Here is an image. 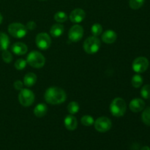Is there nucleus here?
Instances as JSON below:
<instances>
[{"instance_id": "1", "label": "nucleus", "mask_w": 150, "mask_h": 150, "mask_svg": "<svg viewBox=\"0 0 150 150\" xmlns=\"http://www.w3.org/2000/svg\"><path fill=\"white\" fill-rule=\"evenodd\" d=\"M45 100L51 105H59L67 99L64 90L57 86H51L46 89L44 94Z\"/></svg>"}, {"instance_id": "2", "label": "nucleus", "mask_w": 150, "mask_h": 150, "mask_svg": "<svg viewBox=\"0 0 150 150\" xmlns=\"http://www.w3.org/2000/svg\"><path fill=\"white\" fill-rule=\"evenodd\" d=\"M127 110L126 103L122 98H116L110 105V111L114 117H121L125 115Z\"/></svg>"}, {"instance_id": "3", "label": "nucleus", "mask_w": 150, "mask_h": 150, "mask_svg": "<svg viewBox=\"0 0 150 150\" xmlns=\"http://www.w3.org/2000/svg\"><path fill=\"white\" fill-rule=\"evenodd\" d=\"M26 62L32 67L39 69L45 65V59L40 52L38 51H32L28 54Z\"/></svg>"}, {"instance_id": "4", "label": "nucleus", "mask_w": 150, "mask_h": 150, "mask_svg": "<svg viewBox=\"0 0 150 150\" xmlns=\"http://www.w3.org/2000/svg\"><path fill=\"white\" fill-rule=\"evenodd\" d=\"M100 45V40L98 39V37L91 36L83 42V47L85 52L89 54H94L99 51Z\"/></svg>"}, {"instance_id": "5", "label": "nucleus", "mask_w": 150, "mask_h": 150, "mask_svg": "<svg viewBox=\"0 0 150 150\" xmlns=\"http://www.w3.org/2000/svg\"><path fill=\"white\" fill-rule=\"evenodd\" d=\"M8 32L11 36L16 38H23L27 34L26 26L21 23H12L8 26Z\"/></svg>"}, {"instance_id": "6", "label": "nucleus", "mask_w": 150, "mask_h": 150, "mask_svg": "<svg viewBox=\"0 0 150 150\" xmlns=\"http://www.w3.org/2000/svg\"><path fill=\"white\" fill-rule=\"evenodd\" d=\"M18 100L23 106H30L35 101V95L30 89H22L18 95Z\"/></svg>"}, {"instance_id": "7", "label": "nucleus", "mask_w": 150, "mask_h": 150, "mask_svg": "<svg viewBox=\"0 0 150 150\" xmlns=\"http://www.w3.org/2000/svg\"><path fill=\"white\" fill-rule=\"evenodd\" d=\"M149 65V60L144 57H137L133 62L132 68L136 73H144L148 69Z\"/></svg>"}, {"instance_id": "8", "label": "nucleus", "mask_w": 150, "mask_h": 150, "mask_svg": "<svg viewBox=\"0 0 150 150\" xmlns=\"http://www.w3.org/2000/svg\"><path fill=\"white\" fill-rule=\"evenodd\" d=\"M97 131L100 133H105L111 128L112 123L111 120L106 117H100L94 122Z\"/></svg>"}, {"instance_id": "9", "label": "nucleus", "mask_w": 150, "mask_h": 150, "mask_svg": "<svg viewBox=\"0 0 150 150\" xmlns=\"http://www.w3.org/2000/svg\"><path fill=\"white\" fill-rule=\"evenodd\" d=\"M35 42L41 50H47L50 48L51 45V40L49 35L45 32H41L36 36Z\"/></svg>"}, {"instance_id": "10", "label": "nucleus", "mask_w": 150, "mask_h": 150, "mask_svg": "<svg viewBox=\"0 0 150 150\" xmlns=\"http://www.w3.org/2000/svg\"><path fill=\"white\" fill-rule=\"evenodd\" d=\"M83 36V29L79 24H75L70 29L68 38L72 42H79Z\"/></svg>"}, {"instance_id": "11", "label": "nucleus", "mask_w": 150, "mask_h": 150, "mask_svg": "<svg viewBox=\"0 0 150 150\" xmlns=\"http://www.w3.org/2000/svg\"><path fill=\"white\" fill-rule=\"evenodd\" d=\"M70 20L71 22L75 23H79L83 21L86 18V13L83 9L81 8H76L73 10V11L70 13Z\"/></svg>"}, {"instance_id": "12", "label": "nucleus", "mask_w": 150, "mask_h": 150, "mask_svg": "<svg viewBox=\"0 0 150 150\" xmlns=\"http://www.w3.org/2000/svg\"><path fill=\"white\" fill-rule=\"evenodd\" d=\"M129 108L133 112L138 113L143 111L145 108V103L141 98H134L130 101L129 104Z\"/></svg>"}, {"instance_id": "13", "label": "nucleus", "mask_w": 150, "mask_h": 150, "mask_svg": "<svg viewBox=\"0 0 150 150\" xmlns=\"http://www.w3.org/2000/svg\"><path fill=\"white\" fill-rule=\"evenodd\" d=\"M11 50L15 54L18 56L24 55L27 53L28 48L26 45L23 42H15L11 47Z\"/></svg>"}, {"instance_id": "14", "label": "nucleus", "mask_w": 150, "mask_h": 150, "mask_svg": "<svg viewBox=\"0 0 150 150\" xmlns=\"http://www.w3.org/2000/svg\"><path fill=\"white\" fill-rule=\"evenodd\" d=\"M64 124L68 130H74L77 128L78 122L76 117L72 114L67 115L64 120Z\"/></svg>"}, {"instance_id": "15", "label": "nucleus", "mask_w": 150, "mask_h": 150, "mask_svg": "<svg viewBox=\"0 0 150 150\" xmlns=\"http://www.w3.org/2000/svg\"><path fill=\"white\" fill-rule=\"evenodd\" d=\"M117 35L114 31L107 30L102 35V40L105 43L111 44L114 43L117 40Z\"/></svg>"}, {"instance_id": "16", "label": "nucleus", "mask_w": 150, "mask_h": 150, "mask_svg": "<svg viewBox=\"0 0 150 150\" xmlns=\"http://www.w3.org/2000/svg\"><path fill=\"white\" fill-rule=\"evenodd\" d=\"M37 76L33 73H28L27 74L25 75L23 78V84L26 87H32V86L35 84L37 81Z\"/></svg>"}, {"instance_id": "17", "label": "nucleus", "mask_w": 150, "mask_h": 150, "mask_svg": "<svg viewBox=\"0 0 150 150\" xmlns=\"http://www.w3.org/2000/svg\"><path fill=\"white\" fill-rule=\"evenodd\" d=\"M63 32H64V26L59 23L54 24L50 29V34L54 38H59L62 35Z\"/></svg>"}, {"instance_id": "18", "label": "nucleus", "mask_w": 150, "mask_h": 150, "mask_svg": "<svg viewBox=\"0 0 150 150\" xmlns=\"http://www.w3.org/2000/svg\"><path fill=\"white\" fill-rule=\"evenodd\" d=\"M48 107L45 103H39L34 108V114L37 117H42L47 114Z\"/></svg>"}, {"instance_id": "19", "label": "nucleus", "mask_w": 150, "mask_h": 150, "mask_svg": "<svg viewBox=\"0 0 150 150\" xmlns=\"http://www.w3.org/2000/svg\"><path fill=\"white\" fill-rule=\"evenodd\" d=\"M10 45L9 37L4 32H0V51L7 50Z\"/></svg>"}, {"instance_id": "20", "label": "nucleus", "mask_w": 150, "mask_h": 150, "mask_svg": "<svg viewBox=\"0 0 150 150\" xmlns=\"http://www.w3.org/2000/svg\"><path fill=\"white\" fill-rule=\"evenodd\" d=\"M131 83L133 85V87L135 88H139L142 86V83H143V78L141 75L138 74L134 75L132 78L131 80Z\"/></svg>"}, {"instance_id": "21", "label": "nucleus", "mask_w": 150, "mask_h": 150, "mask_svg": "<svg viewBox=\"0 0 150 150\" xmlns=\"http://www.w3.org/2000/svg\"><path fill=\"white\" fill-rule=\"evenodd\" d=\"M68 18V16L64 12L62 11H59L57 13H56V14L54 15V20L57 22V23H64Z\"/></svg>"}, {"instance_id": "22", "label": "nucleus", "mask_w": 150, "mask_h": 150, "mask_svg": "<svg viewBox=\"0 0 150 150\" xmlns=\"http://www.w3.org/2000/svg\"><path fill=\"white\" fill-rule=\"evenodd\" d=\"M79 108H80V106H79V103L77 102H75V101L70 102L67 105V111L72 115L77 114L79 111Z\"/></svg>"}, {"instance_id": "23", "label": "nucleus", "mask_w": 150, "mask_h": 150, "mask_svg": "<svg viewBox=\"0 0 150 150\" xmlns=\"http://www.w3.org/2000/svg\"><path fill=\"white\" fill-rule=\"evenodd\" d=\"M91 32L93 36L98 37L103 33V26L100 23H94L91 27Z\"/></svg>"}, {"instance_id": "24", "label": "nucleus", "mask_w": 150, "mask_h": 150, "mask_svg": "<svg viewBox=\"0 0 150 150\" xmlns=\"http://www.w3.org/2000/svg\"><path fill=\"white\" fill-rule=\"evenodd\" d=\"M145 0H129V5L133 10H139L144 4Z\"/></svg>"}, {"instance_id": "25", "label": "nucleus", "mask_w": 150, "mask_h": 150, "mask_svg": "<svg viewBox=\"0 0 150 150\" xmlns=\"http://www.w3.org/2000/svg\"><path fill=\"white\" fill-rule=\"evenodd\" d=\"M81 122L83 125L89 127V126L92 125L94 124L95 120H94L93 117H91L90 115H84L81 119Z\"/></svg>"}, {"instance_id": "26", "label": "nucleus", "mask_w": 150, "mask_h": 150, "mask_svg": "<svg viewBox=\"0 0 150 150\" xmlns=\"http://www.w3.org/2000/svg\"><path fill=\"white\" fill-rule=\"evenodd\" d=\"M142 119L145 125L150 126V107H148L146 109L144 110L142 115Z\"/></svg>"}, {"instance_id": "27", "label": "nucleus", "mask_w": 150, "mask_h": 150, "mask_svg": "<svg viewBox=\"0 0 150 150\" xmlns=\"http://www.w3.org/2000/svg\"><path fill=\"white\" fill-rule=\"evenodd\" d=\"M26 64H27L26 60L23 59H18L16 60V62H15L14 66L15 67H16V70H22L26 67Z\"/></svg>"}, {"instance_id": "28", "label": "nucleus", "mask_w": 150, "mask_h": 150, "mask_svg": "<svg viewBox=\"0 0 150 150\" xmlns=\"http://www.w3.org/2000/svg\"><path fill=\"white\" fill-rule=\"evenodd\" d=\"M141 95L144 99L150 98V85H144L141 89Z\"/></svg>"}, {"instance_id": "29", "label": "nucleus", "mask_w": 150, "mask_h": 150, "mask_svg": "<svg viewBox=\"0 0 150 150\" xmlns=\"http://www.w3.org/2000/svg\"><path fill=\"white\" fill-rule=\"evenodd\" d=\"M1 57H2L3 61L5 63H9L13 61V55H12L10 51H8L7 50L2 51V54H1Z\"/></svg>"}, {"instance_id": "30", "label": "nucleus", "mask_w": 150, "mask_h": 150, "mask_svg": "<svg viewBox=\"0 0 150 150\" xmlns=\"http://www.w3.org/2000/svg\"><path fill=\"white\" fill-rule=\"evenodd\" d=\"M13 86H14V88L16 90L21 91L22 89H23V83H22V81H21L20 80L16 81L13 83Z\"/></svg>"}, {"instance_id": "31", "label": "nucleus", "mask_w": 150, "mask_h": 150, "mask_svg": "<svg viewBox=\"0 0 150 150\" xmlns=\"http://www.w3.org/2000/svg\"><path fill=\"white\" fill-rule=\"evenodd\" d=\"M26 27L27 29V30H34V29H36L37 24L35 21H29L26 25Z\"/></svg>"}, {"instance_id": "32", "label": "nucleus", "mask_w": 150, "mask_h": 150, "mask_svg": "<svg viewBox=\"0 0 150 150\" xmlns=\"http://www.w3.org/2000/svg\"><path fill=\"white\" fill-rule=\"evenodd\" d=\"M141 150H150V148L149 147V146H144V147H142Z\"/></svg>"}, {"instance_id": "33", "label": "nucleus", "mask_w": 150, "mask_h": 150, "mask_svg": "<svg viewBox=\"0 0 150 150\" xmlns=\"http://www.w3.org/2000/svg\"><path fill=\"white\" fill-rule=\"evenodd\" d=\"M2 20H3V17H2V15L0 13V24L1 23V22H2Z\"/></svg>"}, {"instance_id": "34", "label": "nucleus", "mask_w": 150, "mask_h": 150, "mask_svg": "<svg viewBox=\"0 0 150 150\" xmlns=\"http://www.w3.org/2000/svg\"><path fill=\"white\" fill-rule=\"evenodd\" d=\"M40 1H45V0H40Z\"/></svg>"}]
</instances>
